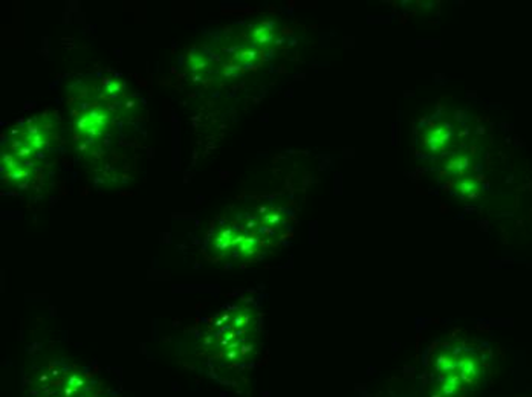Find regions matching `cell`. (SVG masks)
I'll return each mask as SVG.
<instances>
[{
	"mask_svg": "<svg viewBox=\"0 0 532 397\" xmlns=\"http://www.w3.org/2000/svg\"><path fill=\"white\" fill-rule=\"evenodd\" d=\"M436 379L440 394L454 397L477 384L482 376L478 358L466 349L450 346L442 349L434 359Z\"/></svg>",
	"mask_w": 532,
	"mask_h": 397,
	"instance_id": "cell-1",
	"label": "cell"
},
{
	"mask_svg": "<svg viewBox=\"0 0 532 397\" xmlns=\"http://www.w3.org/2000/svg\"><path fill=\"white\" fill-rule=\"evenodd\" d=\"M453 139V128L448 124H438L422 133V147L430 153H440L446 150Z\"/></svg>",
	"mask_w": 532,
	"mask_h": 397,
	"instance_id": "cell-2",
	"label": "cell"
},
{
	"mask_svg": "<svg viewBox=\"0 0 532 397\" xmlns=\"http://www.w3.org/2000/svg\"><path fill=\"white\" fill-rule=\"evenodd\" d=\"M468 168H470V157L465 153H459V154L453 156L445 164L446 173L448 174H454V176H464V173Z\"/></svg>",
	"mask_w": 532,
	"mask_h": 397,
	"instance_id": "cell-3",
	"label": "cell"
},
{
	"mask_svg": "<svg viewBox=\"0 0 532 397\" xmlns=\"http://www.w3.org/2000/svg\"><path fill=\"white\" fill-rule=\"evenodd\" d=\"M454 190L462 196V197H474L480 191V185L472 177H460L454 183Z\"/></svg>",
	"mask_w": 532,
	"mask_h": 397,
	"instance_id": "cell-4",
	"label": "cell"
}]
</instances>
